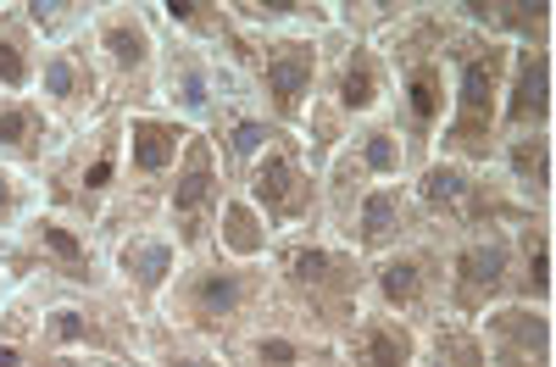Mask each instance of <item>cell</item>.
<instances>
[{
  "instance_id": "d6a6232c",
  "label": "cell",
  "mask_w": 556,
  "mask_h": 367,
  "mask_svg": "<svg viewBox=\"0 0 556 367\" xmlns=\"http://www.w3.org/2000/svg\"><path fill=\"white\" fill-rule=\"evenodd\" d=\"M235 12L251 34H312L334 28V0H235Z\"/></svg>"
},
{
  "instance_id": "f546056e",
  "label": "cell",
  "mask_w": 556,
  "mask_h": 367,
  "mask_svg": "<svg viewBox=\"0 0 556 367\" xmlns=\"http://www.w3.org/2000/svg\"><path fill=\"white\" fill-rule=\"evenodd\" d=\"M278 240H285V235H278V228L267 223V212H262L245 190H228L223 217H217V240H212V251H223L228 262H267Z\"/></svg>"
},
{
  "instance_id": "ba28073f",
  "label": "cell",
  "mask_w": 556,
  "mask_h": 367,
  "mask_svg": "<svg viewBox=\"0 0 556 367\" xmlns=\"http://www.w3.org/2000/svg\"><path fill=\"white\" fill-rule=\"evenodd\" d=\"M96 62L112 89V112H151L156 101V78H162V23H156V0H101L96 28Z\"/></svg>"
},
{
  "instance_id": "7402d4cb",
  "label": "cell",
  "mask_w": 556,
  "mask_h": 367,
  "mask_svg": "<svg viewBox=\"0 0 556 367\" xmlns=\"http://www.w3.org/2000/svg\"><path fill=\"white\" fill-rule=\"evenodd\" d=\"M540 128H556V56L551 51H513L506 101H501V140L540 134Z\"/></svg>"
},
{
  "instance_id": "d590c367",
  "label": "cell",
  "mask_w": 556,
  "mask_h": 367,
  "mask_svg": "<svg viewBox=\"0 0 556 367\" xmlns=\"http://www.w3.org/2000/svg\"><path fill=\"white\" fill-rule=\"evenodd\" d=\"M23 12H28L34 34L45 39V51H51V45L84 39L89 28H96L101 0H23Z\"/></svg>"
},
{
  "instance_id": "60d3db41",
  "label": "cell",
  "mask_w": 556,
  "mask_h": 367,
  "mask_svg": "<svg viewBox=\"0 0 556 367\" xmlns=\"http://www.w3.org/2000/svg\"><path fill=\"white\" fill-rule=\"evenodd\" d=\"M78 367H106V362H78Z\"/></svg>"
},
{
  "instance_id": "8d00e7d4",
  "label": "cell",
  "mask_w": 556,
  "mask_h": 367,
  "mask_svg": "<svg viewBox=\"0 0 556 367\" xmlns=\"http://www.w3.org/2000/svg\"><path fill=\"white\" fill-rule=\"evenodd\" d=\"M351 134H356V123H351L334 101H323V96H317V101L306 106L301 128H295V140L306 145V156H312L317 167H329V162H334V156L351 145Z\"/></svg>"
},
{
  "instance_id": "8992f818",
  "label": "cell",
  "mask_w": 556,
  "mask_h": 367,
  "mask_svg": "<svg viewBox=\"0 0 556 367\" xmlns=\"http://www.w3.org/2000/svg\"><path fill=\"white\" fill-rule=\"evenodd\" d=\"M123 184H128V112H106L101 123L62 140V151L39 173V195L45 212L101 228V217L123 195Z\"/></svg>"
},
{
  "instance_id": "2e32d148",
  "label": "cell",
  "mask_w": 556,
  "mask_h": 367,
  "mask_svg": "<svg viewBox=\"0 0 556 367\" xmlns=\"http://www.w3.org/2000/svg\"><path fill=\"white\" fill-rule=\"evenodd\" d=\"M106 245V273H112V290L146 317H162L167 306V290L184 267V245L167 235V223H151V228H134V235H112L101 240Z\"/></svg>"
},
{
  "instance_id": "7c38bea8",
  "label": "cell",
  "mask_w": 556,
  "mask_h": 367,
  "mask_svg": "<svg viewBox=\"0 0 556 367\" xmlns=\"http://www.w3.org/2000/svg\"><path fill=\"white\" fill-rule=\"evenodd\" d=\"M240 73L251 84V96L295 134L306 106L317 101V84H323V39H312V34H251V51H245Z\"/></svg>"
},
{
  "instance_id": "ee69618b",
  "label": "cell",
  "mask_w": 556,
  "mask_h": 367,
  "mask_svg": "<svg viewBox=\"0 0 556 367\" xmlns=\"http://www.w3.org/2000/svg\"><path fill=\"white\" fill-rule=\"evenodd\" d=\"M551 312H556V306H551Z\"/></svg>"
},
{
  "instance_id": "7bdbcfd3",
  "label": "cell",
  "mask_w": 556,
  "mask_h": 367,
  "mask_svg": "<svg viewBox=\"0 0 556 367\" xmlns=\"http://www.w3.org/2000/svg\"><path fill=\"white\" fill-rule=\"evenodd\" d=\"M334 367H345V362H334Z\"/></svg>"
},
{
  "instance_id": "f35d334b",
  "label": "cell",
  "mask_w": 556,
  "mask_h": 367,
  "mask_svg": "<svg viewBox=\"0 0 556 367\" xmlns=\"http://www.w3.org/2000/svg\"><path fill=\"white\" fill-rule=\"evenodd\" d=\"M45 212V195H39V178L34 173H17L0 162V240L23 235V228Z\"/></svg>"
},
{
  "instance_id": "5bb4252c",
  "label": "cell",
  "mask_w": 556,
  "mask_h": 367,
  "mask_svg": "<svg viewBox=\"0 0 556 367\" xmlns=\"http://www.w3.org/2000/svg\"><path fill=\"white\" fill-rule=\"evenodd\" d=\"M317 96L334 101L351 123L384 117L390 101H395V78H390L384 45L356 39L345 28H329L323 34V84H317Z\"/></svg>"
},
{
  "instance_id": "4dcf8cb0",
  "label": "cell",
  "mask_w": 556,
  "mask_h": 367,
  "mask_svg": "<svg viewBox=\"0 0 556 367\" xmlns=\"http://www.w3.org/2000/svg\"><path fill=\"white\" fill-rule=\"evenodd\" d=\"M0 367H78L39 334V317L23 290H12V301L0 306Z\"/></svg>"
},
{
  "instance_id": "f1b7e54d",
  "label": "cell",
  "mask_w": 556,
  "mask_h": 367,
  "mask_svg": "<svg viewBox=\"0 0 556 367\" xmlns=\"http://www.w3.org/2000/svg\"><path fill=\"white\" fill-rule=\"evenodd\" d=\"M367 195H374V173H367V167H362V156L345 145L329 167H323V228H329L334 240H345V245H351L356 217H362Z\"/></svg>"
},
{
  "instance_id": "8fae6325",
  "label": "cell",
  "mask_w": 556,
  "mask_h": 367,
  "mask_svg": "<svg viewBox=\"0 0 556 367\" xmlns=\"http://www.w3.org/2000/svg\"><path fill=\"white\" fill-rule=\"evenodd\" d=\"M240 89H251V84H245V73L235 62H223L217 51H206V45L184 39V34H173L162 23V78H156L162 112H173V117L190 123L195 134H206L212 117L228 106V96H240Z\"/></svg>"
},
{
  "instance_id": "6da1fadb",
  "label": "cell",
  "mask_w": 556,
  "mask_h": 367,
  "mask_svg": "<svg viewBox=\"0 0 556 367\" xmlns=\"http://www.w3.org/2000/svg\"><path fill=\"white\" fill-rule=\"evenodd\" d=\"M273 273V317L340 345L356 317L374 306L367 301V256L329 228H306V235H285L267 256Z\"/></svg>"
},
{
  "instance_id": "4316f807",
  "label": "cell",
  "mask_w": 556,
  "mask_h": 367,
  "mask_svg": "<svg viewBox=\"0 0 556 367\" xmlns=\"http://www.w3.org/2000/svg\"><path fill=\"white\" fill-rule=\"evenodd\" d=\"M228 356H235L240 367H334L340 345L285 324V317H262L251 334H240L235 345H228Z\"/></svg>"
},
{
  "instance_id": "7a4b0ae2",
  "label": "cell",
  "mask_w": 556,
  "mask_h": 367,
  "mask_svg": "<svg viewBox=\"0 0 556 367\" xmlns=\"http://www.w3.org/2000/svg\"><path fill=\"white\" fill-rule=\"evenodd\" d=\"M390 78H395V101L390 117L401 123L412 162L424 167L434 162L440 128L451 117V12L445 0H417L412 17L384 39Z\"/></svg>"
},
{
  "instance_id": "9c48e42d",
  "label": "cell",
  "mask_w": 556,
  "mask_h": 367,
  "mask_svg": "<svg viewBox=\"0 0 556 367\" xmlns=\"http://www.w3.org/2000/svg\"><path fill=\"white\" fill-rule=\"evenodd\" d=\"M7 267L12 284H67V290H101L112 284L106 273V245L96 228H84L73 217L39 212L23 235L7 240Z\"/></svg>"
},
{
  "instance_id": "cb8c5ba5",
  "label": "cell",
  "mask_w": 556,
  "mask_h": 367,
  "mask_svg": "<svg viewBox=\"0 0 556 367\" xmlns=\"http://www.w3.org/2000/svg\"><path fill=\"white\" fill-rule=\"evenodd\" d=\"M62 123L39 106V96H0V162L17 167V173H45V162H51L62 151Z\"/></svg>"
},
{
  "instance_id": "74e56055",
  "label": "cell",
  "mask_w": 556,
  "mask_h": 367,
  "mask_svg": "<svg viewBox=\"0 0 556 367\" xmlns=\"http://www.w3.org/2000/svg\"><path fill=\"white\" fill-rule=\"evenodd\" d=\"M412 7H417V0H334V28L384 45L412 17Z\"/></svg>"
},
{
  "instance_id": "83f0119b",
  "label": "cell",
  "mask_w": 556,
  "mask_h": 367,
  "mask_svg": "<svg viewBox=\"0 0 556 367\" xmlns=\"http://www.w3.org/2000/svg\"><path fill=\"white\" fill-rule=\"evenodd\" d=\"M45 39L34 34L23 0H0V96H34Z\"/></svg>"
},
{
  "instance_id": "b9f144b4",
  "label": "cell",
  "mask_w": 556,
  "mask_h": 367,
  "mask_svg": "<svg viewBox=\"0 0 556 367\" xmlns=\"http://www.w3.org/2000/svg\"><path fill=\"white\" fill-rule=\"evenodd\" d=\"M551 228H556V206H551Z\"/></svg>"
},
{
  "instance_id": "44dd1931",
  "label": "cell",
  "mask_w": 556,
  "mask_h": 367,
  "mask_svg": "<svg viewBox=\"0 0 556 367\" xmlns=\"http://www.w3.org/2000/svg\"><path fill=\"white\" fill-rule=\"evenodd\" d=\"M424 235H429V217H424V206H417L412 178H401V184H374V195H367V206L356 217L351 245L367 262H379V256H390V251H401L412 240H424Z\"/></svg>"
},
{
  "instance_id": "5b68a950",
  "label": "cell",
  "mask_w": 556,
  "mask_h": 367,
  "mask_svg": "<svg viewBox=\"0 0 556 367\" xmlns=\"http://www.w3.org/2000/svg\"><path fill=\"white\" fill-rule=\"evenodd\" d=\"M39 334L51 351L73 362H106V367H139L146 351V317H139L112 284L101 290H67V284H23Z\"/></svg>"
},
{
  "instance_id": "ab89813d",
  "label": "cell",
  "mask_w": 556,
  "mask_h": 367,
  "mask_svg": "<svg viewBox=\"0 0 556 367\" xmlns=\"http://www.w3.org/2000/svg\"><path fill=\"white\" fill-rule=\"evenodd\" d=\"M12 290H17V284H12V267H7V240H0V306L12 301Z\"/></svg>"
},
{
  "instance_id": "e575fe53",
  "label": "cell",
  "mask_w": 556,
  "mask_h": 367,
  "mask_svg": "<svg viewBox=\"0 0 556 367\" xmlns=\"http://www.w3.org/2000/svg\"><path fill=\"white\" fill-rule=\"evenodd\" d=\"M417 367H490V345H484V329L468 324V317L445 312L440 324L424 329V356Z\"/></svg>"
},
{
  "instance_id": "9a60e30c",
  "label": "cell",
  "mask_w": 556,
  "mask_h": 367,
  "mask_svg": "<svg viewBox=\"0 0 556 367\" xmlns=\"http://www.w3.org/2000/svg\"><path fill=\"white\" fill-rule=\"evenodd\" d=\"M228 173L212 151L206 134H195V145L190 156H184V167L173 173L167 184V195H162V217H167V235L184 245V256H195V251H212L217 240V217H223V201H228Z\"/></svg>"
},
{
  "instance_id": "277c9868",
  "label": "cell",
  "mask_w": 556,
  "mask_h": 367,
  "mask_svg": "<svg viewBox=\"0 0 556 367\" xmlns=\"http://www.w3.org/2000/svg\"><path fill=\"white\" fill-rule=\"evenodd\" d=\"M445 12H451V7H445ZM506 67H513V45H501V39L468 28V23L451 12V117H445V128H440L434 156L495 167Z\"/></svg>"
},
{
  "instance_id": "30bf717a",
  "label": "cell",
  "mask_w": 556,
  "mask_h": 367,
  "mask_svg": "<svg viewBox=\"0 0 556 367\" xmlns=\"http://www.w3.org/2000/svg\"><path fill=\"white\" fill-rule=\"evenodd\" d=\"M367 301L379 312H395L406 324L429 329L451 312V240L429 235L412 240L379 262H367Z\"/></svg>"
},
{
  "instance_id": "d6986e66",
  "label": "cell",
  "mask_w": 556,
  "mask_h": 367,
  "mask_svg": "<svg viewBox=\"0 0 556 367\" xmlns=\"http://www.w3.org/2000/svg\"><path fill=\"white\" fill-rule=\"evenodd\" d=\"M195 145V128L151 106V112H128V190H156L167 195L173 173L184 167V156H190Z\"/></svg>"
},
{
  "instance_id": "1f68e13d",
  "label": "cell",
  "mask_w": 556,
  "mask_h": 367,
  "mask_svg": "<svg viewBox=\"0 0 556 367\" xmlns=\"http://www.w3.org/2000/svg\"><path fill=\"white\" fill-rule=\"evenodd\" d=\"M139 367H240L228 356V345L201 340L190 329L167 324V317H151L146 324V351H139Z\"/></svg>"
},
{
  "instance_id": "836d02e7",
  "label": "cell",
  "mask_w": 556,
  "mask_h": 367,
  "mask_svg": "<svg viewBox=\"0 0 556 367\" xmlns=\"http://www.w3.org/2000/svg\"><path fill=\"white\" fill-rule=\"evenodd\" d=\"M351 151L362 156V167H367V173H374V184H401V178H412V173H417L412 145H406V134H401V123H395L390 112H384V117L356 123Z\"/></svg>"
},
{
  "instance_id": "52a82bcc",
  "label": "cell",
  "mask_w": 556,
  "mask_h": 367,
  "mask_svg": "<svg viewBox=\"0 0 556 367\" xmlns=\"http://www.w3.org/2000/svg\"><path fill=\"white\" fill-rule=\"evenodd\" d=\"M412 190H417V206H424L429 228H434V235H445L451 245L456 240H479V235H506V228H523V223H540L513 195V184L501 178V167H484V162L434 156V162H424V167L412 173Z\"/></svg>"
},
{
  "instance_id": "d4e9b609",
  "label": "cell",
  "mask_w": 556,
  "mask_h": 367,
  "mask_svg": "<svg viewBox=\"0 0 556 367\" xmlns=\"http://www.w3.org/2000/svg\"><path fill=\"white\" fill-rule=\"evenodd\" d=\"M495 167H501V178L513 184V195H518L534 217H551V206H556V128L513 134V140H501Z\"/></svg>"
},
{
  "instance_id": "484cf974",
  "label": "cell",
  "mask_w": 556,
  "mask_h": 367,
  "mask_svg": "<svg viewBox=\"0 0 556 367\" xmlns=\"http://www.w3.org/2000/svg\"><path fill=\"white\" fill-rule=\"evenodd\" d=\"M417 356H424V329L379 306H367L356 317V329L340 340L345 367H417Z\"/></svg>"
},
{
  "instance_id": "4fadbf2b",
  "label": "cell",
  "mask_w": 556,
  "mask_h": 367,
  "mask_svg": "<svg viewBox=\"0 0 556 367\" xmlns=\"http://www.w3.org/2000/svg\"><path fill=\"white\" fill-rule=\"evenodd\" d=\"M245 195L267 212V223L278 235H306L323 228V167L306 156V145L295 134H285L245 178Z\"/></svg>"
},
{
  "instance_id": "3957f363",
  "label": "cell",
  "mask_w": 556,
  "mask_h": 367,
  "mask_svg": "<svg viewBox=\"0 0 556 367\" xmlns=\"http://www.w3.org/2000/svg\"><path fill=\"white\" fill-rule=\"evenodd\" d=\"M162 317L201 340L235 345L262 317H273V273L267 262H228L223 251H195L184 256Z\"/></svg>"
},
{
  "instance_id": "ffe728a7",
  "label": "cell",
  "mask_w": 556,
  "mask_h": 367,
  "mask_svg": "<svg viewBox=\"0 0 556 367\" xmlns=\"http://www.w3.org/2000/svg\"><path fill=\"white\" fill-rule=\"evenodd\" d=\"M490 367H556V312L551 306H495L479 317Z\"/></svg>"
},
{
  "instance_id": "603a6c76",
  "label": "cell",
  "mask_w": 556,
  "mask_h": 367,
  "mask_svg": "<svg viewBox=\"0 0 556 367\" xmlns=\"http://www.w3.org/2000/svg\"><path fill=\"white\" fill-rule=\"evenodd\" d=\"M445 7L468 28L513 45V51H551V39H556L551 0H445Z\"/></svg>"
},
{
  "instance_id": "ac0fdd59",
  "label": "cell",
  "mask_w": 556,
  "mask_h": 367,
  "mask_svg": "<svg viewBox=\"0 0 556 367\" xmlns=\"http://www.w3.org/2000/svg\"><path fill=\"white\" fill-rule=\"evenodd\" d=\"M285 123H278L251 89H240V96H228V106L212 117V128H206V140H212V151H217V162H223V173H228V184L235 190H245V178L256 173V162L285 140Z\"/></svg>"
},
{
  "instance_id": "e0dca14e",
  "label": "cell",
  "mask_w": 556,
  "mask_h": 367,
  "mask_svg": "<svg viewBox=\"0 0 556 367\" xmlns=\"http://www.w3.org/2000/svg\"><path fill=\"white\" fill-rule=\"evenodd\" d=\"M34 96H39L45 112L62 123V134H78V128L101 123V117L112 112V89H106V73H101V62H96V45H89V34L45 51Z\"/></svg>"
}]
</instances>
